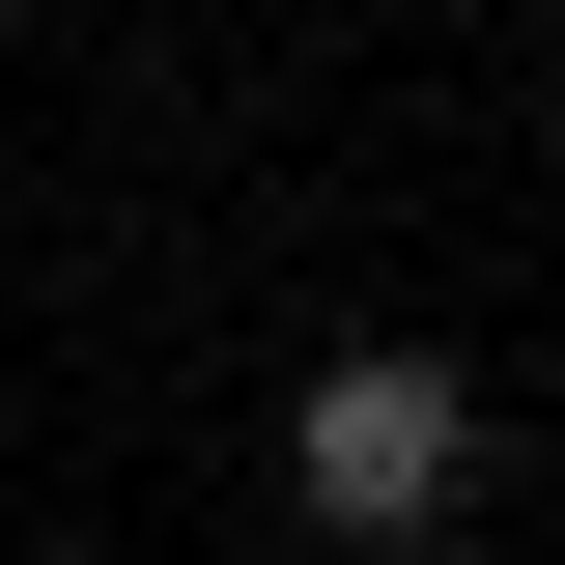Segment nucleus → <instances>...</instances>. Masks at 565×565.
Listing matches in <instances>:
<instances>
[{"instance_id": "nucleus-1", "label": "nucleus", "mask_w": 565, "mask_h": 565, "mask_svg": "<svg viewBox=\"0 0 565 565\" xmlns=\"http://www.w3.org/2000/svg\"><path fill=\"white\" fill-rule=\"evenodd\" d=\"M452 481H481V396H452L424 340H340L311 396H282V509H311V537H396V565H424Z\"/></svg>"}, {"instance_id": "nucleus-2", "label": "nucleus", "mask_w": 565, "mask_h": 565, "mask_svg": "<svg viewBox=\"0 0 565 565\" xmlns=\"http://www.w3.org/2000/svg\"><path fill=\"white\" fill-rule=\"evenodd\" d=\"M537 565H565V509H537Z\"/></svg>"}]
</instances>
